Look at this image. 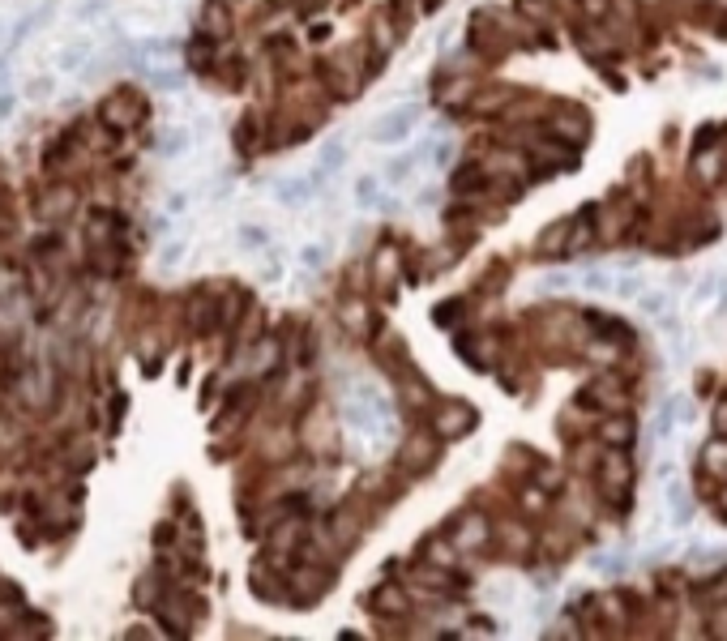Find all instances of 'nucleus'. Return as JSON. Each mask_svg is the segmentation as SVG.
I'll list each match as a JSON object with an SVG mask.
<instances>
[{
    "instance_id": "1",
    "label": "nucleus",
    "mask_w": 727,
    "mask_h": 641,
    "mask_svg": "<svg viewBox=\"0 0 727 641\" xmlns=\"http://www.w3.org/2000/svg\"><path fill=\"white\" fill-rule=\"evenodd\" d=\"M415 125H420V107H415V103H403V107L385 112L377 125H373V141H377V146H403V141L415 133Z\"/></svg>"
},
{
    "instance_id": "2",
    "label": "nucleus",
    "mask_w": 727,
    "mask_h": 641,
    "mask_svg": "<svg viewBox=\"0 0 727 641\" xmlns=\"http://www.w3.org/2000/svg\"><path fill=\"white\" fill-rule=\"evenodd\" d=\"M714 304L719 312H727V274H706L693 291V308H706Z\"/></svg>"
},
{
    "instance_id": "3",
    "label": "nucleus",
    "mask_w": 727,
    "mask_h": 641,
    "mask_svg": "<svg viewBox=\"0 0 727 641\" xmlns=\"http://www.w3.org/2000/svg\"><path fill=\"white\" fill-rule=\"evenodd\" d=\"M317 193V184H312V176H295V180H282L279 188H274V197H279V206H304L308 197Z\"/></svg>"
},
{
    "instance_id": "4",
    "label": "nucleus",
    "mask_w": 727,
    "mask_h": 641,
    "mask_svg": "<svg viewBox=\"0 0 727 641\" xmlns=\"http://www.w3.org/2000/svg\"><path fill=\"white\" fill-rule=\"evenodd\" d=\"M355 206L360 209H394V201L381 193L377 176H360V180H355Z\"/></svg>"
},
{
    "instance_id": "5",
    "label": "nucleus",
    "mask_w": 727,
    "mask_h": 641,
    "mask_svg": "<svg viewBox=\"0 0 727 641\" xmlns=\"http://www.w3.org/2000/svg\"><path fill=\"white\" fill-rule=\"evenodd\" d=\"M338 163H343V141H330V146L322 150V158H317V168L308 171V176H312V184H322L325 176L338 168Z\"/></svg>"
},
{
    "instance_id": "6",
    "label": "nucleus",
    "mask_w": 727,
    "mask_h": 641,
    "mask_svg": "<svg viewBox=\"0 0 727 641\" xmlns=\"http://www.w3.org/2000/svg\"><path fill=\"white\" fill-rule=\"evenodd\" d=\"M668 509H676V514H671V522H676V526H685L689 517H693V501L685 496V488H681V483H676V488H668Z\"/></svg>"
},
{
    "instance_id": "7",
    "label": "nucleus",
    "mask_w": 727,
    "mask_h": 641,
    "mask_svg": "<svg viewBox=\"0 0 727 641\" xmlns=\"http://www.w3.org/2000/svg\"><path fill=\"white\" fill-rule=\"evenodd\" d=\"M86 56H90V47H86V43H73V47H65V52H60V69L69 73V69H82L86 65Z\"/></svg>"
},
{
    "instance_id": "8",
    "label": "nucleus",
    "mask_w": 727,
    "mask_h": 641,
    "mask_svg": "<svg viewBox=\"0 0 727 641\" xmlns=\"http://www.w3.org/2000/svg\"><path fill=\"white\" fill-rule=\"evenodd\" d=\"M189 141H193L189 128H168V133H163V154H184L189 150Z\"/></svg>"
},
{
    "instance_id": "9",
    "label": "nucleus",
    "mask_w": 727,
    "mask_h": 641,
    "mask_svg": "<svg viewBox=\"0 0 727 641\" xmlns=\"http://www.w3.org/2000/svg\"><path fill=\"white\" fill-rule=\"evenodd\" d=\"M304 265H322V249H304Z\"/></svg>"
},
{
    "instance_id": "10",
    "label": "nucleus",
    "mask_w": 727,
    "mask_h": 641,
    "mask_svg": "<svg viewBox=\"0 0 727 641\" xmlns=\"http://www.w3.org/2000/svg\"><path fill=\"white\" fill-rule=\"evenodd\" d=\"M9 112H14V98H9V95H0V120H5Z\"/></svg>"
}]
</instances>
